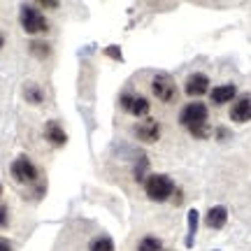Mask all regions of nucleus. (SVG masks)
Wrapping results in <instances>:
<instances>
[{
  "label": "nucleus",
  "mask_w": 251,
  "mask_h": 251,
  "mask_svg": "<svg viewBox=\"0 0 251 251\" xmlns=\"http://www.w3.org/2000/svg\"><path fill=\"white\" fill-rule=\"evenodd\" d=\"M179 124L198 140L209 137V109H207V105L200 100L186 102L179 112Z\"/></svg>",
  "instance_id": "nucleus-1"
},
{
  "label": "nucleus",
  "mask_w": 251,
  "mask_h": 251,
  "mask_svg": "<svg viewBox=\"0 0 251 251\" xmlns=\"http://www.w3.org/2000/svg\"><path fill=\"white\" fill-rule=\"evenodd\" d=\"M175 191H177V186H175V181H172L168 175L156 172V175H149V177L144 179V193H147V198L153 200V202L170 200Z\"/></svg>",
  "instance_id": "nucleus-2"
},
{
  "label": "nucleus",
  "mask_w": 251,
  "mask_h": 251,
  "mask_svg": "<svg viewBox=\"0 0 251 251\" xmlns=\"http://www.w3.org/2000/svg\"><path fill=\"white\" fill-rule=\"evenodd\" d=\"M19 21H21V28L26 30L28 35H42V33L49 30L47 17L40 12V7H33V5H24V7H21Z\"/></svg>",
  "instance_id": "nucleus-3"
},
{
  "label": "nucleus",
  "mask_w": 251,
  "mask_h": 251,
  "mask_svg": "<svg viewBox=\"0 0 251 251\" xmlns=\"http://www.w3.org/2000/svg\"><path fill=\"white\" fill-rule=\"evenodd\" d=\"M151 96L163 105H172L179 96L177 81L172 79L170 75H156L151 79Z\"/></svg>",
  "instance_id": "nucleus-4"
},
{
  "label": "nucleus",
  "mask_w": 251,
  "mask_h": 251,
  "mask_svg": "<svg viewBox=\"0 0 251 251\" xmlns=\"http://www.w3.org/2000/svg\"><path fill=\"white\" fill-rule=\"evenodd\" d=\"M9 172H12V177L19 181V184H24V186H33L37 179H40V170H37V165L28 156H17L14 161H12V168H9Z\"/></svg>",
  "instance_id": "nucleus-5"
},
{
  "label": "nucleus",
  "mask_w": 251,
  "mask_h": 251,
  "mask_svg": "<svg viewBox=\"0 0 251 251\" xmlns=\"http://www.w3.org/2000/svg\"><path fill=\"white\" fill-rule=\"evenodd\" d=\"M133 133L142 144H153V142H158V140H161L163 128L153 117H144V119H140V121L133 126Z\"/></svg>",
  "instance_id": "nucleus-6"
},
{
  "label": "nucleus",
  "mask_w": 251,
  "mask_h": 251,
  "mask_svg": "<svg viewBox=\"0 0 251 251\" xmlns=\"http://www.w3.org/2000/svg\"><path fill=\"white\" fill-rule=\"evenodd\" d=\"M121 109H126L128 114H133L135 119H144V117H149L151 105L140 93H124L121 96Z\"/></svg>",
  "instance_id": "nucleus-7"
},
{
  "label": "nucleus",
  "mask_w": 251,
  "mask_h": 251,
  "mask_svg": "<svg viewBox=\"0 0 251 251\" xmlns=\"http://www.w3.org/2000/svg\"><path fill=\"white\" fill-rule=\"evenodd\" d=\"M207 91H209V77H207L205 72H193V75H188L186 81H184V93L191 96L193 100H198L200 96H205Z\"/></svg>",
  "instance_id": "nucleus-8"
},
{
  "label": "nucleus",
  "mask_w": 251,
  "mask_h": 251,
  "mask_svg": "<svg viewBox=\"0 0 251 251\" xmlns=\"http://www.w3.org/2000/svg\"><path fill=\"white\" fill-rule=\"evenodd\" d=\"M228 117L233 124H249L251 121V96L244 93L240 98L233 100V107L228 112Z\"/></svg>",
  "instance_id": "nucleus-9"
},
{
  "label": "nucleus",
  "mask_w": 251,
  "mask_h": 251,
  "mask_svg": "<svg viewBox=\"0 0 251 251\" xmlns=\"http://www.w3.org/2000/svg\"><path fill=\"white\" fill-rule=\"evenodd\" d=\"M237 98V86L235 84H221V86H214L209 91V100L214 105H226V102H233Z\"/></svg>",
  "instance_id": "nucleus-10"
},
{
  "label": "nucleus",
  "mask_w": 251,
  "mask_h": 251,
  "mask_svg": "<svg viewBox=\"0 0 251 251\" xmlns=\"http://www.w3.org/2000/svg\"><path fill=\"white\" fill-rule=\"evenodd\" d=\"M45 140L51 144V147H65V142H68V133L63 130L61 124L47 121L45 124Z\"/></svg>",
  "instance_id": "nucleus-11"
},
{
  "label": "nucleus",
  "mask_w": 251,
  "mask_h": 251,
  "mask_svg": "<svg viewBox=\"0 0 251 251\" xmlns=\"http://www.w3.org/2000/svg\"><path fill=\"white\" fill-rule=\"evenodd\" d=\"M226 221H228V209H226L224 205L212 207V209L207 212V216H205L207 228H212V230H221V228L226 226Z\"/></svg>",
  "instance_id": "nucleus-12"
},
{
  "label": "nucleus",
  "mask_w": 251,
  "mask_h": 251,
  "mask_svg": "<svg viewBox=\"0 0 251 251\" xmlns=\"http://www.w3.org/2000/svg\"><path fill=\"white\" fill-rule=\"evenodd\" d=\"M137 251H170V249H165L158 237H153V235H147V237H142V240L137 242Z\"/></svg>",
  "instance_id": "nucleus-13"
},
{
  "label": "nucleus",
  "mask_w": 251,
  "mask_h": 251,
  "mask_svg": "<svg viewBox=\"0 0 251 251\" xmlns=\"http://www.w3.org/2000/svg\"><path fill=\"white\" fill-rule=\"evenodd\" d=\"M24 96H26V100L28 102H33V105L45 102V91L40 89L37 84H26V86H24Z\"/></svg>",
  "instance_id": "nucleus-14"
},
{
  "label": "nucleus",
  "mask_w": 251,
  "mask_h": 251,
  "mask_svg": "<svg viewBox=\"0 0 251 251\" xmlns=\"http://www.w3.org/2000/svg\"><path fill=\"white\" fill-rule=\"evenodd\" d=\"M89 251H117V249H114L112 237H107V235H100V237H96V240L91 242Z\"/></svg>",
  "instance_id": "nucleus-15"
},
{
  "label": "nucleus",
  "mask_w": 251,
  "mask_h": 251,
  "mask_svg": "<svg viewBox=\"0 0 251 251\" xmlns=\"http://www.w3.org/2000/svg\"><path fill=\"white\" fill-rule=\"evenodd\" d=\"M30 51H33L37 58H47V54H49V47H47L45 42H40V40H33V42H30Z\"/></svg>",
  "instance_id": "nucleus-16"
},
{
  "label": "nucleus",
  "mask_w": 251,
  "mask_h": 251,
  "mask_svg": "<svg viewBox=\"0 0 251 251\" xmlns=\"http://www.w3.org/2000/svg\"><path fill=\"white\" fill-rule=\"evenodd\" d=\"M188 226H191V235H188V244L193 242V235H196V228H198V212L191 209L188 212Z\"/></svg>",
  "instance_id": "nucleus-17"
},
{
  "label": "nucleus",
  "mask_w": 251,
  "mask_h": 251,
  "mask_svg": "<svg viewBox=\"0 0 251 251\" xmlns=\"http://www.w3.org/2000/svg\"><path fill=\"white\" fill-rule=\"evenodd\" d=\"M9 226V212L7 205H0V228H7Z\"/></svg>",
  "instance_id": "nucleus-18"
},
{
  "label": "nucleus",
  "mask_w": 251,
  "mask_h": 251,
  "mask_svg": "<svg viewBox=\"0 0 251 251\" xmlns=\"http://www.w3.org/2000/svg\"><path fill=\"white\" fill-rule=\"evenodd\" d=\"M37 7L40 9H56L58 7V2H56V0H40V2H37Z\"/></svg>",
  "instance_id": "nucleus-19"
},
{
  "label": "nucleus",
  "mask_w": 251,
  "mask_h": 251,
  "mask_svg": "<svg viewBox=\"0 0 251 251\" xmlns=\"http://www.w3.org/2000/svg\"><path fill=\"white\" fill-rule=\"evenodd\" d=\"M0 251H12V242L7 237H0Z\"/></svg>",
  "instance_id": "nucleus-20"
},
{
  "label": "nucleus",
  "mask_w": 251,
  "mask_h": 251,
  "mask_svg": "<svg viewBox=\"0 0 251 251\" xmlns=\"http://www.w3.org/2000/svg\"><path fill=\"white\" fill-rule=\"evenodd\" d=\"M105 54H112L114 58H119V56H121V51H119V47H112V49H105Z\"/></svg>",
  "instance_id": "nucleus-21"
},
{
  "label": "nucleus",
  "mask_w": 251,
  "mask_h": 251,
  "mask_svg": "<svg viewBox=\"0 0 251 251\" xmlns=\"http://www.w3.org/2000/svg\"><path fill=\"white\" fill-rule=\"evenodd\" d=\"M2 45H5V35L0 33V49H2Z\"/></svg>",
  "instance_id": "nucleus-22"
},
{
  "label": "nucleus",
  "mask_w": 251,
  "mask_h": 251,
  "mask_svg": "<svg viewBox=\"0 0 251 251\" xmlns=\"http://www.w3.org/2000/svg\"><path fill=\"white\" fill-rule=\"evenodd\" d=\"M0 196H2V184H0Z\"/></svg>",
  "instance_id": "nucleus-23"
}]
</instances>
